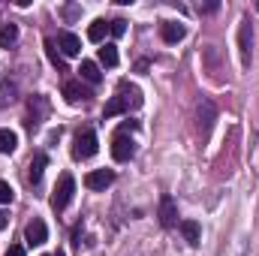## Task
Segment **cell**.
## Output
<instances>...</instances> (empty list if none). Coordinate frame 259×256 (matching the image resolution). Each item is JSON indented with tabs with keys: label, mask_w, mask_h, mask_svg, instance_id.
Masks as SVG:
<instances>
[{
	"label": "cell",
	"mask_w": 259,
	"mask_h": 256,
	"mask_svg": "<svg viewBox=\"0 0 259 256\" xmlns=\"http://www.w3.org/2000/svg\"><path fill=\"white\" fill-rule=\"evenodd\" d=\"M46 166H49V157H46L42 151H39V154H33V160H30V166H27V181H30V184H39V178H42Z\"/></svg>",
	"instance_id": "13"
},
{
	"label": "cell",
	"mask_w": 259,
	"mask_h": 256,
	"mask_svg": "<svg viewBox=\"0 0 259 256\" xmlns=\"http://www.w3.org/2000/svg\"><path fill=\"white\" fill-rule=\"evenodd\" d=\"M58 46H61V52H64L66 58H75L81 52V39L75 33H69V30H61L58 33Z\"/></svg>",
	"instance_id": "10"
},
{
	"label": "cell",
	"mask_w": 259,
	"mask_h": 256,
	"mask_svg": "<svg viewBox=\"0 0 259 256\" xmlns=\"http://www.w3.org/2000/svg\"><path fill=\"white\" fill-rule=\"evenodd\" d=\"M238 52H241V64L250 66V21H241L238 27Z\"/></svg>",
	"instance_id": "12"
},
{
	"label": "cell",
	"mask_w": 259,
	"mask_h": 256,
	"mask_svg": "<svg viewBox=\"0 0 259 256\" xmlns=\"http://www.w3.org/2000/svg\"><path fill=\"white\" fill-rule=\"evenodd\" d=\"M72 193H75V178H72L69 172H64L61 181L55 184V193H52V208H55V211H64L66 205L72 202Z\"/></svg>",
	"instance_id": "3"
},
{
	"label": "cell",
	"mask_w": 259,
	"mask_h": 256,
	"mask_svg": "<svg viewBox=\"0 0 259 256\" xmlns=\"http://www.w3.org/2000/svg\"><path fill=\"white\" fill-rule=\"evenodd\" d=\"M78 72H81V78H84L88 84H100V81H103V72H100V66L94 64V61H81Z\"/></svg>",
	"instance_id": "17"
},
{
	"label": "cell",
	"mask_w": 259,
	"mask_h": 256,
	"mask_svg": "<svg viewBox=\"0 0 259 256\" xmlns=\"http://www.w3.org/2000/svg\"><path fill=\"white\" fill-rule=\"evenodd\" d=\"M55 256H64V250H58V253H55Z\"/></svg>",
	"instance_id": "28"
},
{
	"label": "cell",
	"mask_w": 259,
	"mask_h": 256,
	"mask_svg": "<svg viewBox=\"0 0 259 256\" xmlns=\"http://www.w3.org/2000/svg\"><path fill=\"white\" fill-rule=\"evenodd\" d=\"M100 64L103 66H118V49H115L112 42L100 49Z\"/></svg>",
	"instance_id": "22"
},
{
	"label": "cell",
	"mask_w": 259,
	"mask_h": 256,
	"mask_svg": "<svg viewBox=\"0 0 259 256\" xmlns=\"http://www.w3.org/2000/svg\"><path fill=\"white\" fill-rule=\"evenodd\" d=\"M178 226H181V232H184V238H187V244H190V247H196V244L202 241V229H199V223H196V220H181Z\"/></svg>",
	"instance_id": "16"
},
{
	"label": "cell",
	"mask_w": 259,
	"mask_h": 256,
	"mask_svg": "<svg viewBox=\"0 0 259 256\" xmlns=\"http://www.w3.org/2000/svg\"><path fill=\"white\" fill-rule=\"evenodd\" d=\"M97 151H100L97 133L91 127H81L75 133V142H72V157H75V160H88V157H94Z\"/></svg>",
	"instance_id": "2"
},
{
	"label": "cell",
	"mask_w": 259,
	"mask_h": 256,
	"mask_svg": "<svg viewBox=\"0 0 259 256\" xmlns=\"http://www.w3.org/2000/svg\"><path fill=\"white\" fill-rule=\"evenodd\" d=\"M6 223H9V217H6V214H3V211H0V229H3V226H6Z\"/></svg>",
	"instance_id": "27"
},
{
	"label": "cell",
	"mask_w": 259,
	"mask_h": 256,
	"mask_svg": "<svg viewBox=\"0 0 259 256\" xmlns=\"http://www.w3.org/2000/svg\"><path fill=\"white\" fill-rule=\"evenodd\" d=\"M214 121H217V106L211 100H202L199 103V127H202V133H208L214 127Z\"/></svg>",
	"instance_id": "11"
},
{
	"label": "cell",
	"mask_w": 259,
	"mask_h": 256,
	"mask_svg": "<svg viewBox=\"0 0 259 256\" xmlns=\"http://www.w3.org/2000/svg\"><path fill=\"white\" fill-rule=\"evenodd\" d=\"M256 9H259V3H256Z\"/></svg>",
	"instance_id": "29"
},
{
	"label": "cell",
	"mask_w": 259,
	"mask_h": 256,
	"mask_svg": "<svg viewBox=\"0 0 259 256\" xmlns=\"http://www.w3.org/2000/svg\"><path fill=\"white\" fill-rule=\"evenodd\" d=\"M112 184H115V172L112 169H94V172L84 175V187L88 190H106Z\"/></svg>",
	"instance_id": "6"
},
{
	"label": "cell",
	"mask_w": 259,
	"mask_h": 256,
	"mask_svg": "<svg viewBox=\"0 0 259 256\" xmlns=\"http://www.w3.org/2000/svg\"><path fill=\"white\" fill-rule=\"evenodd\" d=\"M139 106H142V91L133 88L130 81H121V84H118V97H112V100L106 103L103 115H106V118H115V115H124V112L139 109Z\"/></svg>",
	"instance_id": "1"
},
{
	"label": "cell",
	"mask_w": 259,
	"mask_h": 256,
	"mask_svg": "<svg viewBox=\"0 0 259 256\" xmlns=\"http://www.w3.org/2000/svg\"><path fill=\"white\" fill-rule=\"evenodd\" d=\"M106 33H109V24H106L103 18L91 21V27H88V39H91V42H103V39H106Z\"/></svg>",
	"instance_id": "19"
},
{
	"label": "cell",
	"mask_w": 259,
	"mask_h": 256,
	"mask_svg": "<svg viewBox=\"0 0 259 256\" xmlns=\"http://www.w3.org/2000/svg\"><path fill=\"white\" fill-rule=\"evenodd\" d=\"M220 9V3H205V6H199V12L202 15H208V12H217Z\"/></svg>",
	"instance_id": "25"
},
{
	"label": "cell",
	"mask_w": 259,
	"mask_h": 256,
	"mask_svg": "<svg viewBox=\"0 0 259 256\" xmlns=\"http://www.w3.org/2000/svg\"><path fill=\"white\" fill-rule=\"evenodd\" d=\"M18 148V136L12 130H0V154H12Z\"/></svg>",
	"instance_id": "20"
},
{
	"label": "cell",
	"mask_w": 259,
	"mask_h": 256,
	"mask_svg": "<svg viewBox=\"0 0 259 256\" xmlns=\"http://www.w3.org/2000/svg\"><path fill=\"white\" fill-rule=\"evenodd\" d=\"M15 42H18V24H12V21L0 24V46L9 49V46H15Z\"/></svg>",
	"instance_id": "18"
},
{
	"label": "cell",
	"mask_w": 259,
	"mask_h": 256,
	"mask_svg": "<svg viewBox=\"0 0 259 256\" xmlns=\"http://www.w3.org/2000/svg\"><path fill=\"white\" fill-rule=\"evenodd\" d=\"M160 223H163L166 229L178 226V205H175L172 196H163V199H160Z\"/></svg>",
	"instance_id": "8"
},
{
	"label": "cell",
	"mask_w": 259,
	"mask_h": 256,
	"mask_svg": "<svg viewBox=\"0 0 259 256\" xmlns=\"http://www.w3.org/2000/svg\"><path fill=\"white\" fill-rule=\"evenodd\" d=\"M12 196H15V190H12L6 181H0V205H9V202H12Z\"/></svg>",
	"instance_id": "24"
},
{
	"label": "cell",
	"mask_w": 259,
	"mask_h": 256,
	"mask_svg": "<svg viewBox=\"0 0 259 256\" xmlns=\"http://www.w3.org/2000/svg\"><path fill=\"white\" fill-rule=\"evenodd\" d=\"M46 115H49V100H46L42 94H33V97L27 100V118H24L27 130H36L46 121Z\"/></svg>",
	"instance_id": "4"
},
{
	"label": "cell",
	"mask_w": 259,
	"mask_h": 256,
	"mask_svg": "<svg viewBox=\"0 0 259 256\" xmlns=\"http://www.w3.org/2000/svg\"><path fill=\"white\" fill-rule=\"evenodd\" d=\"M6 256H24V247H21V244H9Z\"/></svg>",
	"instance_id": "26"
},
{
	"label": "cell",
	"mask_w": 259,
	"mask_h": 256,
	"mask_svg": "<svg viewBox=\"0 0 259 256\" xmlns=\"http://www.w3.org/2000/svg\"><path fill=\"white\" fill-rule=\"evenodd\" d=\"M109 33H112V36H124V33H127V21H124V18L109 21Z\"/></svg>",
	"instance_id": "23"
},
{
	"label": "cell",
	"mask_w": 259,
	"mask_h": 256,
	"mask_svg": "<svg viewBox=\"0 0 259 256\" xmlns=\"http://www.w3.org/2000/svg\"><path fill=\"white\" fill-rule=\"evenodd\" d=\"M112 157L118 163H130L136 157V142L127 136V130H118L115 133V139H112Z\"/></svg>",
	"instance_id": "5"
},
{
	"label": "cell",
	"mask_w": 259,
	"mask_h": 256,
	"mask_svg": "<svg viewBox=\"0 0 259 256\" xmlns=\"http://www.w3.org/2000/svg\"><path fill=\"white\" fill-rule=\"evenodd\" d=\"M46 55H49V61H52V64L58 66V69H61V72H66L64 55H61V52H58V42H55V39H46Z\"/></svg>",
	"instance_id": "21"
},
{
	"label": "cell",
	"mask_w": 259,
	"mask_h": 256,
	"mask_svg": "<svg viewBox=\"0 0 259 256\" xmlns=\"http://www.w3.org/2000/svg\"><path fill=\"white\" fill-rule=\"evenodd\" d=\"M15 100H18V84L9 81V78H3V81H0V109L12 106Z\"/></svg>",
	"instance_id": "15"
},
{
	"label": "cell",
	"mask_w": 259,
	"mask_h": 256,
	"mask_svg": "<svg viewBox=\"0 0 259 256\" xmlns=\"http://www.w3.org/2000/svg\"><path fill=\"white\" fill-rule=\"evenodd\" d=\"M64 97H66V103H69V106H78V103H84L91 94L81 88V81H66V84H64Z\"/></svg>",
	"instance_id": "14"
},
{
	"label": "cell",
	"mask_w": 259,
	"mask_h": 256,
	"mask_svg": "<svg viewBox=\"0 0 259 256\" xmlns=\"http://www.w3.org/2000/svg\"><path fill=\"white\" fill-rule=\"evenodd\" d=\"M160 36H163V42H181L184 36H187V27L181 24V21H163L160 24Z\"/></svg>",
	"instance_id": "9"
},
{
	"label": "cell",
	"mask_w": 259,
	"mask_h": 256,
	"mask_svg": "<svg viewBox=\"0 0 259 256\" xmlns=\"http://www.w3.org/2000/svg\"><path fill=\"white\" fill-rule=\"evenodd\" d=\"M24 241H27L30 247L46 244V241H49V229H46V223H42V220H30V223L24 226Z\"/></svg>",
	"instance_id": "7"
}]
</instances>
